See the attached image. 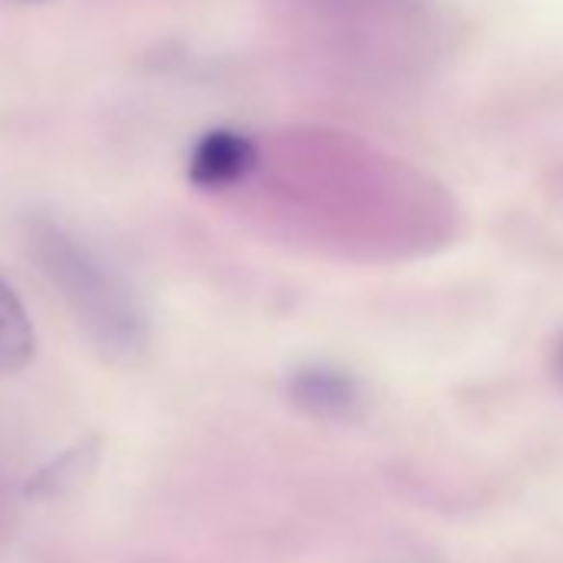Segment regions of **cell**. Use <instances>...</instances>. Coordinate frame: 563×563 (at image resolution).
Segmentation results:
<instances>
[{
    "instance_id": "4",
    "label": "cell",
    "mask_w": 563,
    "mask_h": 563,
    "mask_svg": "<svg viewBox=\"0 0 563 563\" xmlns=\"http://www.w3.org/2000/svg\"><path fill=\"white\" fill-rule=\"evenodd\" d=\"M34 355V325L14 292L11 282L0 275V372H18Z\"/></svg>"
},
{
    "instance_id": "1",
    "label": "cell",
    "mask_w": 563,
    "mask_h": 563,
    "mask_svg": "<svg viewBox=\"0 0 563 563\" xmlns=\"http://www.w3.org/2000/svg\"><path fill=\"white\" fill-rule=\"evenodd\" d=\"M31 249L97 345L110 355H136L143 349L146 319L140 302L84 239L64 225L37 222L31 232Z\"/></svg>"
},
{
    "instance_id": "2",
    "label": "cell",
    "mask_w": 563,
    "mask_h": 563,
    "mask_svg": "<svg viewBox=\"0 0 563 563\" xmlns=\"http://www.w3.org/2000/svg\"><path fill=\"white\" fill-rule=\"evenodd\" d=\"M255 143L239 130H209L189 153V179L199 189H229L255 166Z\"/></svg>"
},
{
    "instance_id": "3",
    "label": "cell",
    "mask_w": 563,
    "mask_h": 563,
    "mask_svg": "<svg viewBox=\"0 0 563 563\" xmlns=\"http://www.w3.org/2000/svg\"><path fill=\"white\" fill-rule=\"evenodd\" d=\"M292 401L319 418H345L358 405V385L339 368L329 365H309L299 368L289 382Z\"/></svg>"
}]
</instances>
